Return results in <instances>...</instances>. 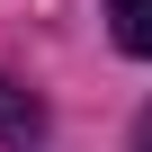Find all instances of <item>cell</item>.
<instances>
[{"instance_id": "obj_1", "label": "cell", "mask_w": 152, "mask_h": 152, "mask_svg": "<svg viewBox=\"0 0 152 152\" xmlns=\"http://www.w3.org/2000/svg\"><path fill=\"white\" fill-rule=\"evenodd\" d=\"M0 143H18V152H36V143H45V107H36V99H18L9 72H0Z\"/></svg>"}, {"instance_id": "obj_2", "label": "cell", "mask_w": 152, "mask_h": 152, "mask_svg": "<svg viewBox=\"0 0 152 152\" xmlns=\"http://www.w3.org/2000/svg\"><path fill=\"white\" fill-rule=\"evenodd\" d=\"M107 18H116V45L152 63V0H107Z\"/></svg>"}]
</instances>
